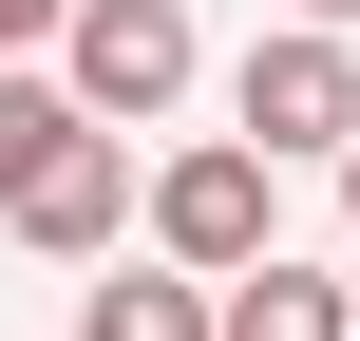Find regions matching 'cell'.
<instances>
[{"label":"cell","mask_w":360,"mask_h":341,"mask_svg":"<svg viewBox=\"0 0 360 341\" xmlns=\"http://www.w3.org/2000/svg\"><path fill=\"white\" fill-rule=\"evenodd\" d=\"M228 133H247L266 171H304V152L342 171V133H360V38H342V19H266V38L228 57Z\"/></svg>","instance_id":"obj_1"},{"label":"cell","mask_w":360,"mask_h":341,"mask_svg":"<svg viewBox=\"0 0 360 341\" xmlns=\"http://www.w3.org/2000/svg\"><path fill=\"white\" fill-rule=\"evenodd\" d=\"M133 247H171V266H266L285 228H266V152L247 133H190V152H152V190H133Z\"/></svg>","instance_id":"obj_2"},{"label":"cell","mask_w":360,"mask_h":341,"mask_svg":"<svg viewBox=\"0 0 360 341\" xmlns=\"http://www.w3.org/2000/svg\"><path fill=\"white\" fill-rule=\"evenodd\" d=\"M57 76H76V114L152 133V114H190L209 38H190V0H76V19H57Z\"/></svg>","instance_id":"obj_3"},{"label":"cell","mask_w":360,"mask_h":341,"mask_svg":"<svg viewBox=\"0 0 360 341\" xmlns=\"http://www.w3.org/2000/svg\"><path fill=\"white\" fill-rule=\"evenodd\" d=\"M133 190H152V171H133V133L95 114V133H57V152L0 190V228H19L38 266H95V247H133Z\"/></svg>","instance_id":"obj_4"},{"label":"cell","mask_w":360,"mask_h":341,"mask_svg":"<svg viewBox=\"0 0 360 341\" xmlns=\"http://www.w3.org/2000/svg\"><path fill=\"white\" fill-rule=\"evenodd\" d=\"M209 341H360V285H342V266H304V247H266V266L209 285Z\"/></svg>","instance_id":"obj_5"},{"label":"cell","mask_w":360,"mask_h":341,"mask_svg":"<svg viewBox=\"0 0 360 341\" xmlns=\"http://www.w3.org/2000/svg\"><path fill=\"white\" fill-rule=\"evenodd\" d=\"M76 341H209V266H171V247H152V266H114V247H95Z\"/></svg>","instance_id":"obj_6"},{"label":"cell","mask_w":360,"mask_h":341,"mask_svg":"<svg viewBox=\"0 0 360 341\" xmlns=\"http://www.w3.org/2000/svg\"><path fill=\"white\" fill-rule=\"evenodd\" d=\"M57 133H95V114H76V76H19V57H0V190H19Z\"/></svg>","instance_id":"obj_7"},{"label":"cell","mask_w":360,"mask_h":341,"mask_svg":"<svg viewBox=\"0 0 360 341\" xmlns=\"http://www.w3.org/2000/svg\"><path fill=\"white\" fill-rule=\"evenodd\" d=\"M57 19H76V0H0V57H57Z\"/></svg>","instance_id":"obj_8"},{"label":"cell","mask_w":360,"mask_h":341,"mask_svg":"<svg viewBox=\"0 0 360 341\" xmlns=\"http://www.w3.org/2000/svg\"><path fill=\"white\" fill-rule=\"evenodd\" d=\"M342 247H360V133H342Z\"/></svg>","instance_id":"obj_9"},{"label":"cell","mask_w":360,"mask_h":341,"mask_svg":"<svg viewBox=\"0 0 360 341\" xmlns=\"http://www.w3.org/2000/svg\"><path fill=\"white\" fill-rule=\"evenodd\" d=\"M285 19H342V38H360V0H285Z\"/></svg>","instance_id":"obj_10"}]
</instances>
